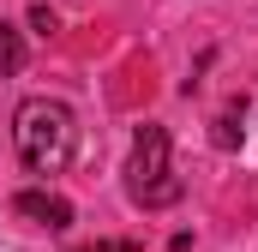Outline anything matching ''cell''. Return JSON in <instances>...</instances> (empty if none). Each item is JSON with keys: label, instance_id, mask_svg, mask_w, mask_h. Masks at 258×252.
Wrapping results in <instances>:
<instances>
[{"label": "cell", "instance_id": "cell-1", "mask_svg": "<svg viewBox=\"0 0 258 252\" xmlns=\"http://www.w3.org/2000/svg\"><path fill=\"white\" fill-rule=\"evenodd\" d=\"M12 138H18L24 168L48 180V174H60L66 162H72V150H78V114L66 102H54V96H30L12 114Z\"/></svg>", "mask_w": 258, "mask_h": 252}, {"label": "cell", "instance_id": "cell-2", "mask_svg": "<svg viewBox=\"0 0 258 252\" xmlns=\"http://www.w3.org/2000/svg\"><path fill=\"white\" fill-rule=\"evenodd\" d=\"M126 198L144 210H168L180 198L174 162H168V126H138L132 138V162H126Z\"/></svg>", "mask_w": 258, "mask_h": 252}, {"label": "cell", "instance_id": "cell-3", "mask_svg": "<svg viewBox=\"0 0 258 252\" xmlns=\"http://www.w3.org/2000/svg\"><path fill=\"white\" fill-rule=\"evenodd\" d=\"M12 210L30 216V222H42V228H72V204H66L60 192H18Z\"/></svg>", "mask_w": 258, "mask_h": 252}, {"label": "cell", "instance_id": "cell-4", "mask_svg": "<svg viewBox=\"0 0 258 252\" xmlns=\"http://www.w3.org/2000/svg\"><path fill=\"white\" fill-rule=\"evenodd\" d=\"M24 66V36L12 24H0V72H18Z\"/></svg>", "mask_w": 258, "mask_h": 252}, {"label": "cell", "instance_id": "cell-5", "mask_svg": "<svg viewBox=\"0 0 258 252\" xmlns=\"http://www.w3.org/2000/svg\"><path fill=\"white\" fill-rule=\"evenodd\" d=\"M216 144H222V150H234V144H240V132H234V108L216 120Z\"/></svg>", "mask_w": 258, "mask_h": 252}, {"label": "cell", "instance_id": "cell-6", "mask_svg": "<svg viewBox=\"0 0 258 252\" xmlns=\"http://www.w3.org/2000/svg\"><path fill=\"white\" fill-rule=\"evenodd\" d=\"M78 252H132L126 240H96V246H78Z\"/></svg>", "mask_w": 258, "mask_h": 252}]
</instances>
